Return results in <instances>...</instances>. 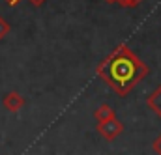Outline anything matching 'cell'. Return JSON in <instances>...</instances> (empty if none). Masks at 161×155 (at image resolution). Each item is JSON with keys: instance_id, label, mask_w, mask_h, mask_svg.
Wrapping results in <instances>:
<instances>
[{"instance_id": "cell-1", "label": "cell", "mask_w": 161, "mask_h": 155, "mask_svg": "<svg viewBox=\"0 0 161 155\" xmlns=\"http://www.w3.org/2000/svg\"><path fill=\"white\" fill-rule=\"evenodd\" d=\"M96 73L118 95L125 97L148 75V66L127 45H118L111 54H107L97 64Z\"/></svg>"}, {"instance_id": "cell-2", "label": "cell", "mask_w": 161, "mask_h": 155, "mask_svg": "<svg viewBox=\"0 0 161 155\" xmlns=\"http://www.w3.org/2000/svg\"><path fill=\"white\" fill-rule=\"evenodd\" d=\"M96 131H97V135L101 138H105V140L111 142V140L118 138L122 133H124V123H122L118 118H111L107 121H99L96 125Z\"/></svg>"}, {"instance_id": "cell-3", "label": "cell", "mask_w": 161, "mask_h": 155, "mask_svg": "<svg viewBox=\"0 0 161 155\" xmlns=\"http://www.w3.org/2000/svg\"><path fill=\"white\" fill-rule=\"evenodd\" d=\"M94 118H96V121L99 123V121H107V120L116 118V116H114V109H113L111 105L103 103V105H99V107L94 110Z\"/></svg>"}, {"instance_id": "cell-4", "label": "cell", "mask_w": 161, "mask_h": 155, "mask_svg": "<svg viewBox=\"0 0 161 155\" xmlns=\"http://www.w3.org/2000/svg\"><path fill=\"white\" fill-rule=\"evenodd\" d=\"M146 105L158 114V116H161V84L148 95V99H146Z\"/></svg>"}, {"instance_id": "cell-5", "label": "cell", "mask_w": 161, "mask_h": 155, "mask_svg": "<svg viewBox=\"0 0 161 155\" xmlns=\"http://www.w3.org/2000/svg\"><path fill=\"white\" fill-rule=\"evenodd\" d=\"M4 105H6V109H9V110H19V109L25 105V99H23L19 94L11 92V94H8V95H6Z\"/></svg>"}, {"instance_id": "cell-6", "label": "cell", "mask_w": 161, "mask_h": 155, "mask_svg": "<svg viewBox=\"0 0 161 155\" xmlns=\"http://www.w3.org/2000/svg\"><path fill=\"white\" fill-rule=\"evenodd\" d=\"M142 0H116V4H120L122 8H135L139 6Z\"/></svg>"}, {"instance_id": "cell-7", "label": "cell", "mask_w": 161, "mask_h": 155, "mask_svg": "<svg viewBox=\"0 0 161 155\" xmlns=\"http://www.w3.org/2000/svg\"><path fill=\"white\" fill-rule=\"evenodd\" d=\"M152 150H154V153L156 155H161V135L154 138V142H152Z\"/></svg>"}, {"instance_id": "cell-8", "label": "cell", "mask_w": 161, "mask_h": 155, "mask_svg": "<svg viewBox=\"0 0 161 155\" xmlns=\"http://www.w3.org/2000/svg\"><path fill=\"white\" fill-rule=\"evenodd\" d=\"M8 30H9V26H8V23L0 17V38H4L6 34H8Z\"/></svg>"}, {"instance_id": "cell-9", "label": "cell", "mask_w": 161, "mask_h": 155, "mask_svg": "<svg viewBox=\"0 0 161 155\" xmlns=\"http://www.w3.org/2000/svg\"><path fill=\"white\" fill-rule=\"evenodd\" d=\"M30 2H32L34 6H40V4H43V2H45V0H30Z\"/></svg>"}, {"instance_id": "cell-10", "label": "cell", "mask_w": 161, "mask_h": 155, "mask_svg": "<svg viewBox=\"0 0 161 155\" xmlns=\"http://www.w3.org/2000/svg\"><path fill=\"white\" fill-rule=\"evenodd\" d=\"M6 2H8V4H9V6H15V4H17V2H19V0H6Z\"/></svg>"}, {"instance_id": "cell-11", "label": "cell", "mask_w": 161, "mask_h": 155, "mask_svg": "<svg viewBox=\"0 0 161 155\" xmlns=\"http://www.w3.org/2000/svg\"><path fill=\"white\" fill-rule=\"evenodd\" d=\"M105 2H109V4H116V0H105Z\"/></svg>"}]
</instances>
